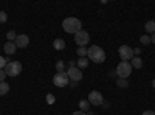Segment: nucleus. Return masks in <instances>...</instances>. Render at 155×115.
Wrapping results in <instances>:
<instances>
[{
    "label": "nucleus",
    "instance_id": "nucleus-10",
    "mask_svg": "<svg viewBox=\"0 0 155 115\" xmlns=\"http://www.w3.org/2000/svg\"><path fill=\"white\" fill-rule=\"evenodd\" d=\"M14 44H16L17 48H25V47H28V44H30V37L27 34H19L16 37V42Z\"/></svg>",
    "mask_w": 155,
    "mask_h": 115
},
{
    "label": "nucleus",
    "instance_id": "nucleus-30",
    "mask_svg": "<svg viewBox=\"0 0 155 115\" xmlns=\"http://www.w3.org/2000/svg\"><path fill=\"white\" fill-rule=\"evenodd\" d=\"M68 66H70V67H76V62H74V61H70Z\"/></svg>",
    "mask_w": 155,
    "mask_h": 115
},
{
    "label": "nucleus",
    "instance_id": "nucleus-19",
    "mask_svg": "<svg viewBox=\"0 0 155 115\" xmlns=\"http://www.w3.org/2000/svg\"><path fill=\"white\" fill-rule=\"evenodd\" d=\"M56 70H58V73H62L64 70H65V62H64V61H58L56 62Z\"/></svg>",
    "mask_w": 155,
    "mask_h": 115
},
{
    "label": "nucleus",
    "instance_id": "nucleus-1",
    "mask_svg": "<svg viewBox=\"0 0 155 115\" xmlns=\"http://www.w3.org/2000/svg\"><path fill=\"white\" fill-rule=\"evenodd\" d=\"M81 27H82L81 20L76 19V17H67L65 20L62 22V28L65 30L67 33H71V34L79 33L81 31Z\"/></svg>",
    "mask_w": 155,
    "mask_h": 115
},
{
    "label": "nucleus",
    "instance_id": "nucleus-28",
    "mask_svg": "<svg viewBox=\"0 0 155 115\" xmlns=\"http://www.w3.org/2000/svg\"><path fill=\"white\" fill-rule=\"evenodd\" d=\"M143 115H155V112H153V110H144Z\"/></svg>",
    "mask_w": 155,
    "mask_h": 115
},
{
    "label": "nucleus",
    "instance_id": "nucleus-33",
    "mask_svg": "<svg viewBox=\"0 0 155 115\" xmlns=\"http://www.w3.org/2000/svg\"><path fill=\"white\" fill-rule=\"evenodd\" d=\"M153 112H155V110H153Z\"/></svg>",
    "mask_w": 155,
    "mask_h": 115
},
{
    "label": "nucleus",
    "instance_id": "nucleus-12",
    "mask_svg": "<svg viewBox=\"0 0 155 115\" xmlns=\"http://www.w3.org/2000/svg\"><path fill=\"white\" fill-rule=\"evenodd\" d=\"M53 47H54V50H65V41L58 37V39H54V42H53Z\"/></svg>",
    "mask_w": 155,
    "mask_h": 115
},
{
    "label": "nucleus",
    "instance_id": "nucleus-24",
    "mask_svg": "<svg viewBox=\"0 0 155 115\" xmlns=\"http://www.w3.org/2000/svg\"><path fill=\"white\" fill-rule=\"evenodd\" d=\"M6 64H8V59H5L3 56H0V70H3L6 67Z\"/></svg>",
    "mask_w": 155,
    "mask_h": 115
},
{
    "label": "nucleus",
    "instance_id": "nucleus-14",
    "mask_svg": "<svg viewBox=\"0 0 155 115\" xmlns=\"http://www.w3.org/2000/svg\"><path fill=\"white\" fill-rule=\"evenodd\" d=\"M144 30L147 31V33H155V20H149L146 25H144Z\"/></svg>",
    "mask_w": 155,
    "mask_h": 115
},
{
    "label": "nucleus",
    "instance_id": "nucleus-32",
    "mask_svg": "<svg viewBox=\"0 0 155 115\" xmlns=\"http://www.w3.org/2000/svg\"><path fill=\"white\" fill-rule=\"evenodd\" d=\"M152 86H153V87H155V79H153V81H152Z\"/></svg>",
    "mask_w": 155,
    "mask_h": 115
},
{
    "label": "nucleus",
    "instance_id": "nucleus-18",
    "mask_svg": "<svg viewBox=\"0 0 155 115\" xmlns=\"http://www.w3.org/2000/svg\"><path fill=\"white\" fill-rule=\"evenodd\" d=\"M116 86L121 87V89H126V87H129V81L124 79V78H118L116 79Z\"/></svg>",
    "mask_w": 155,
    "mask_h": 115
},
{
    "label": "nucleus",
    "instance_id": "nucleus-11",
    "mask_svg": "<svg viewBox=\"0 0 155 115\" xmlns=\"http://www.w3.org/2000/svg\"><path fill=\"white\" fill-rule=\"evenodd\" d=\"M3 48H5V53H6V55H12V53L16 52V48H17V47H16L14 42H6Z\"/></svg>",
    "mask_w": 155,
    "mask_h": 115
},
{
    "label": "nucleus",
    "instance_id": "nucleus-13",
    "mask_svg": "<svg viewBox=\"0 0 155 115\" xmlns=\"http://www.w3.org/2000/svg\"><path fill=\"white\" fill-rule=\"evenodd\" d=\"M130 66H132V69H141V67H143V61H141L140 56H135L130 61Z\"/></svg>",
    "mask_w": 155,
    "mask_h": 115
},
{
    "label": "nucleus",
    "instance_id": "nucleus-9",
    "mask_svg": "<svg viewBox=\"0 0 155 115\" xmlns=\"http://www.w3.org/2000/svg\"><path fill=\"white\" fill-rule=\"evenodd\" d=\"M67 75H68L70 81H74V83H78V81L82 79V72L78 69V67H68Z\"/></svg>",
    "mask_w": 155,
    "mask_h": 115
},
{
    "label": "nucleus",
    "instance_id": "nucleus-2",
    "mask_svg": "<svg viewBox=\"0 0 155 115\" xmlns=\"http://www.w3.org/2000/svg\"><path fill=\"white\" fill-rule=\"evenodd\" d=\"M87 56H88L90 61H93L96 64H101V62L106 61V52L101 47H98V45H92V47H90Z\"/></svg>",
    "mask_w": 155,
    "mask_h": 115
},
{
    "label": "nucleus",
    "instance_id": "nucleus-16",
    "mask_svg": "<svg viewBox=\"0 0 155 115\" xmlns=\"http://www.w3.org/2000/svg\"><path fill=\"white\" fill-rule=\"evenodd\" d=\"M79 109L82 110V112H88V109H90V103L87 100H81L79 101Z\"/></svg>",
    "mask_w": 155,
    "mask_h": 115
},
{
    "label": "nucleus",
    "instance_id": "nucleus-8",
    "mask_svg": "<svg viewBox=\"0 0 155 115\" xmlns=\"http://www.w3.org/2000/svg\"><path fill=\"white\" fill-rule=\"evenodd\" d=\"M102 101H104V98H102V93L98 92V90H93L88 93V103L93 104V106H101Z\"/></svg>",
    "mask_w": 155,
    "mask_h": 115
},
{
    "label": "nucleus",
    "instance_id": "nucleus-29",
    "mask_svg": "<svg viewBox=\"0 0 155 115\" xmlns=\"http://www.w3.org/2000/svg\"><path fill=\"white\" fill-rule=\"evenodd\" d=\"M73 115H87V113L82 112V110H76V112H73Z\"/></svg>",
    "mask_w": 155,
    "mask_h": 115
},
{
    "label": "nucleus",
    "instance_id": "nucleus-3",
    "mask_svg": "<svg viewBox=\"0 0 155 115\" xmlns=\"http://www.w3.org/2000/svg\"><path fill=\"white\" fill-rule=\"evenodd\" d=\"M130 73H132V66H130V62L123 61V62H120L118 66H116V75H118V78L127 79Z\"/></svg>",
    "mask_w": 155,
    "mask_h": 115
},
{
    "label": "nucleus",
    "instance_id": "nucleus-5",
    "mask_svg": "<svg viewBox=\"0 0 155 115\" xmlns=\"http://www.w3.org/2000/svg\"><path fill=\"white\" fill-rule=\"evenodd\" d=\"M68 83H70V78H68L67 72L56 73V75L53 76V84H54L56 87H65Z\"/></svg>",
    "mask_w": 155,
    "mask_h": 115
},
{
    "label": "nucleus",
    "instance_id": "nucleus-4",
    "mask_svg": "<svg viewBox=\"0 0 155 115\" xmlns=\"http://www.w3.org/2000/svg\"><path fill=\"white\" fill-rule=\"evenodd\" d=\"M3 70H5L6 76H17L22 72V64L17 62V61H11V62L6 64V67Z\"/></svg>",
    "mask_w": 155,
    "mask_h": 115
},
{
    "label": "nucleus",
    "instance_id": "nucleus-7",
    "mask_svg": "<svg viewBox=\"0 0 155 115\" xmlns=\"http://www.w3.org/2000/svg\"><path fill=\"white\" fill-rule=\"evenodd\" d=\"M88 41H90L88 33L84 31V30H81L79 33H76V34H74V42L79 45V47H85V45L88 44Z\"/></svg>",
    "mask_w": 155,
    "mask_h": 115
},
{
    "label": "nucleus",
    "instance_id": "nucleus-25",
    "mask_svg": "<svg viewBox=\"0 0 155 115\" xmlns=\"http://www.w3.org/2000/svg\"><path fill=\"white\" fill-rule=\"evenodd\" d=\"M47 103H48V104H53V103H54V96L51 95V93L47 95Z\"/></svg>",
    "mask_w": 155,
    "mask_h": 115
},
{
    "label": "nucleus",
    "instance_id": "nucleus-22",
    "mask_svg": "<svg viewBox=\"0 0 155 115\" xmlns=\"http://www.w3.org/2000/svg\"><path fill=\"white\" fill-rule=\"evenodd\" d=\"M140 41H141V44H143V45H147V44H150V36L144 34V36L140 37Z\"/></svg>",
    "mask_w": 155,
    "mask_h": 115
},
{
    "label": "nucleus",
    "instance_id": "nucleus-17",
    "mask_svg": "<svg viewBox=\"0 0 155 115\" xmlns=\"http://www.w3.org/2000/svg\"><path fill=\"white\" fill-rule=\"evenodd\" d=\"M9 92V84L8 83H0V95H5V93H8Z\"/></svg>",
    "mask_w": 155,
    "mask_h": 115
},
{
    "label": "nucleus",
    "instance_id": "nucleus-23",
    "mask_svg": "<svg viewBox=\"0 0 155 115\" xmlns=\"http://www.w3.org/2000/svg\"><path fill=\"white\" fill-rule=\"evenodd\" d=\"M8 20V14L5 11H0V23H5Z\"/></svg>",
    "mask_w": 155,
    "mask_h": 115
},
{
    "label": "nucleus",
    "instance_id": "nucleus-20",
    "mask_svg": "<svg viewBox=\"0 0 155 115\" xmlns=\"http://www.w3.org/2000/svg\"><path fill=\"white\" fill-rule=\"evenodd\" d=\"M6 37H8V42H12V41H16L17 34H16V31H14V30H11V31H8V33H6Z\"/></svg>",
    "mask_w": 155,
    "mask_h": 115
},
{
    "label": "nucleus",
    "instance_id": "nucleus-6",
    "mask_svg": "<svg viewBox=\"0 0 155 115\" xmlns=\"http://www.w3.org/2000/svg\"><path fill=\"white\" fill-rule=\"evenodd\" d=\"M118 53H120V56H121V59L123 61H132L135 56H134V48H130L129 45H121L120 48H118Z\"/></svg>",
    "mask_w": 155,
    "mask_h": 115
},
{
    "label": "nucleus",
    "instance_id": "nucleus-26",
    "mask_svg": "<svg viewBox=\"0 0 155 115\" xmlns=\"http://www.w3.org/2000/svg\"><path fill=\"white\" fill-rule=\"evenodd\" d=\"M5 78H6L5 70H0V83H3V81H5Z\"/></svg>",
    "mask_w": 155,
    "mask_h": 115
},
{
    "label": "nucleus",
    "instance_id": "nucleus-15",
    "mask_svg": "<svg viewBox=\"0 0 155 115\" xmlns=\"http://www.w3.org/2000/svg\"><path fill=\"white\" fill-rule=\"evenodd\" d=\"M87 66H88V59L87 58H79V59H78V69H79V70L85 69Z\"/></svg>",
    "mask_w": 155,
    "mask_h": 115
},
{
    "label": "nucleus",
    "instance_id": "nucleus-21",
    "mask_svg": "<svg viewBox=\"0 0 155 115\" xmlns=\"http://www.w3.org/2000/svg\"><path fill=\"white\" fill-rule=\"evenodd\" d=\"M87 53H88V48H85V47L78 48V55H79L81 58H87Z\"/></svg>",
    "mask_w": 155,
    "mask_h": 115
},
{
    "label": "nucleus",
    "instance_id": "nucleus-31",
    "mask_svg": "<svg viewBox=\"0 0 155 115\" xmlns=\"http://www.w3.org/2000/svg\"><path fill=\"white\" fill-rule=\"evenodd\" d=\"M150 42H152V44H155V33L150 36Z\"/></svg>",
    "mask_w": 155,
    "mask_h": 115
},
{
    "label": "nucleus",
    "instance_id": "nucleus-27",
    "mask_svg": "<svg viewBox=\"0 0 155 115\" xmlns=\"http://www.w3.org/2000/svg\"><path fill=\"white\" fill-rule=\"evenodd\" d=\"M140 53H141L140 48H134V56H140Z\"/></svg>",
    "mask_w": 155,
    "mask_h": 115
}]
</instances>
